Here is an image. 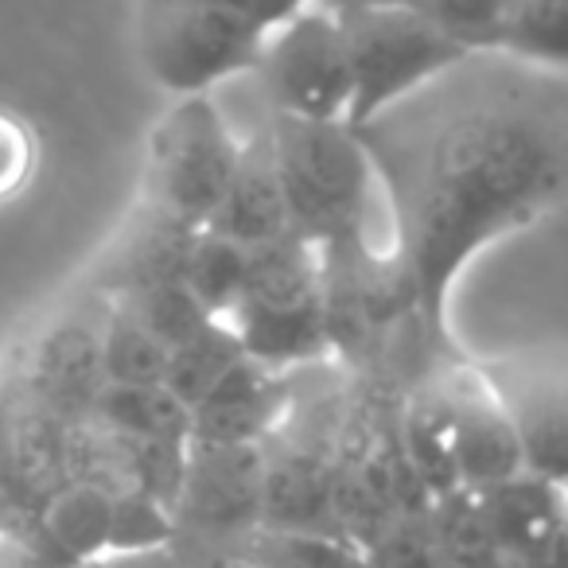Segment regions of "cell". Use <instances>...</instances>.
<instances>
[{
    "label": "cell",
    "mask_w": 568,
    "mask_h": 568,
    "mask_svg": "<svg viewBox=\"0 0 568 568\" xmlns=\"http://www.w3.org/2000/svg\"><path fill=\"white\" fill-rule=\"evenodd\" d=\"M448 409L452 444H456V475L464 490H483L521 471V448L514 436L510 413L498 397L495 382L471 366H456L433 382Z\"/></svg>",
    "instance_id": "9c48e42d"
},
{
    "label": "cell",
    "mask_w": 568,
    "mask_h": 568,
    "mask_svg": "<svg viewBox=\"0 0 568 568\" xmlns=\"http://www.w3.org/2000/svg\"><path fill=\"white\" fill-rule=\"evenodd\" d=\"M288 405H293L288 371H276V366H265L245 355L191 409V440L261 444L284 425Z\"/></svg>",
    "instance_id": "8fae6325"
},
{
    "label": "cell",
    "mask_w": 568,
    "mask_h": 568,
    "mask_svg": "<svg viewBox=\"0 0 568 568\" xmlns=\"http://www.w3.org/2000/svg\"><path fill=\"white\" fill-rule=\"evenodd\" d=\"M113 304L125 308L136 324L149 335H156L164 347H175L187 335H195L206 324V312L199 308V301L187 293L183 281H152L141 288H125V293H113Z\"/></svg>",
    "instance_id": "603a6c76"
},
{
    "label": "cell",
    "mask_w": 568,
    "mask_h": 568,
    "mask_svg": "<svg viewBox=\"0 0 568 568\" xmlns=\"http://www.w3.org/2000/svg\"><path fill=\"white\" fill-rule=\"evenodd\" d=\"M250 358L301 371L332 355L324 304V253L293 230L250 250L242 296L226 316Z\"/></svg>",
    "instance_id": "3957f363"
},
{
    "label": "cell",
    "mask_w": 568,
    "mask_h": 568,
    "mask_svg": "<svg viewBox=\"0 0 568 568\" xmlns=\"http://www.w3.org/2000/svg\"><path fill=\"white\" fill-rule=\"evenodd\" d=\"M428 518H433V529L452 568H506L479 510H475L471 490H452V495L433 498Z\"/></svg>",
    "instance_id": "cb8c5ba5"
},
{
    "label": "cell",
    "mask_w": 568,
    "mask_h": 568,
    "mask_svg": "<svg viewBox=\"0 0 568 568\" xmlns=\"http://www.w3.org/2000/svg\"><path fill=\"white\" fill-rule=\"evenodd\" d=\"M113 490L98 479H71L43 498L40 534L63 568H79L102 557L110 541Z\"/></svg>",
    "instance_id": "2e32d148"
},
{
    "label": "cell",
    "mask_w": 568,
    "mask_h": 568,
    "mask_svg": "<svg viewBox=\"0 0 568 568\" xmlns=\"http://www.w3.org/2000/svg\"><path fill=\"white\" fill-rule=\"evenodd\" d=\"M199 568H257L250 557H242V552H234V557H214V560H206V565H199Z\"/></svg>",
    "instance_id": "1f68e13d"
},
{
    "label": "cell",
    "mask_w": 568,
    "mask_h": 568,
    "mask_svg": "<svg viewBox=\"0 0 568 568\" xmlns=\"http://www.w3.org/2000/svg\"><path fill=\"white\" fill-rule=\"evenodd\" d=\"M471 498L506 568H521L568 545L565 483L518 471L503 483L471 490Z\"/></svg>",
    "instance_id": "30bf717a"
},
{
    "label": "cell",
    "mask_w": 568,
    "mask_h": 568,
    "mask_svg": "<svg viewBox=\"0 0 568 568\" xmlns=\"http://www.w3.org/2000/svg\"><path fill=\"white\" fill-rule=\"evenodd\" d=\"M79 568H195L187 560V552L164 545V549H149V552H102V557L87 560Z\"/></svg>",
    "instance_id": "f1b7e54d"
},
{
    "label": "cell",
    "mask_w": 568,
    "mask_h": 568,
    "mask_svg": "<svg viewBox=\"0 0 568 568\" xmlns=\"http://www.w3.org/2000/svg\"><path fill=\"white\" fill-rule=\"evenodd\" d=\"M268 149L281 175L288 230L316 250L363 242L378 164L363 129L347 121H304L273 113Z\"/></svg>",
    "instance_id": "7a4b0ae2"
},
{
    "label": "cell",
    "mask_w": 568,
    "mask_h": 568,
    "mask_svg": "<svg viewBox=\"0 0 568 568\" xmlns=\"http://www.w3.org/2000/svg\"><path fill=\"white\" fill-rule=\"evenodd\" d=\"M265 32L211 0H172L149 28V74L175 98L211 94L219 82L253 71Z\"/></svg>",
    "instance_id": "52a82bcc"
},
{
    "label": "cell",
    "mask_w": 568,
    "mask_h": 568,
    "mask_svg": "<svg viewBox=\"0 0 568 568\" xmlns=\"http://www.w3.org/2000/svg\"><path fill=\"white\" fill-rule=\"evenodd\" d=\"M164 545H175L172 510L141 490H113L105 552H149Z\"/></svg>",
    "instance_id": "4316f807"
},
{
    "label": "cell",
    "mask_w": 568,
    "mask_h": 568,
    "mask_svg": "<svg viewBox=\"0 0 568 568\" xmlns=\"http://www.w3.org/2000/svg\"><path fill=\"white\" fill-rule=\"evenodd\" d=\"M560 168L557 129L518 105H479L436 129L413 168V191H397V261L433 347H444V312L467 261L537 219L557 199Z\"/></svg>",
    "instance_id": "6da1fadb"
},
{
    "label": "cell",
    "mask_w": 568,
    "mask_h": 568,
    "mask_svg": "<svg viewBox=\"0 0 568 568\" xmlns=\"http://www.w3.org/2000/svg\"><path fill=\"white\" fill-rule=\"evenodd\" d=\"M98 355H102L105 386H160L164 382L168 347L118 304H110L105 312V324L98 332Z\"/></svg>",
    "instance_id": "44dd1931"
},
{
    "label": "cell",
    "mask_w": 568,
    "mask_h": 568,
    "mask_svg": "<svg viewBox=\"0 0 568 568\" xmlns=\"http://www.w3.org/2000/svg\"><path fill=\"white\" fill-rule=\"evenodd\" d=\"M257 67L276 113L304 121H347V36H343V17L327 0H312L268 28Z\"/></svg>",
    "instance_id": "8992f818"
},
{
    "label": "cell",
    "mask_w": 568,
    "mask_h": 568,
    "mask_svg": "<svg viewBox=\"0 0 568 568\" xmlns=\"http://www.w3.org/2000/svg\"><path fill=\"white\" fill-rule=\"evenodd\" d=\"M363 549L371 557V568H452L428 518V506L394 514Z\"/></svg>",
    "instance_id": "d4e9b609"
},
{
    "label": "cell",
    "mask_w": 568,
    "mask_h": 568,
    "mask_svg": "<svg viewBox=\"0 0 568 568\" xmlns=\"http://www.w3.org/2000/svg\"><path fill=\"white\" fill-rule=\"evenodd\" d=\"M397 452H402L409 479L417 483V490L428 503L452 495V490H464L456 475L448 409H444L436 386H425L405 402H397Z\"/></svg>",
    "instance_id": "5bb4252c"
},
{
    "label": "cell",
    "mask_w": 568,
    "mask_h": 568,
    "mask_svg": "<svg viewBox=\"0 0 568 568\" xmlns=\"http://www.w3.org/2000/svg\"><path fill=\"white\" fill-rule=\"evenodd\" d=\"M245 351L237 343L234 327L226 320H206L195 335H187L183 343L168 347V363H164V382L160 386L172 397H180L187 409H195L219 378L230 371L234 363H242Z\"/></svg>",
    "instance_id": "d6986e66"
},
{
    "label": "cell",
    "mask_w": 568,
    "mask_h": 568,
    "mask_svg": "<svg viewBox=\"0 0 568 568\" xmlns=\"http://www.w3.org/2000/svg\"><path fill=\"white\" fill-rule=\"evenodd\" d=\"M87 420L110 436L191 440V409L164 386H102Z\"/></svg>",
    "instance_id": "ac0fdd59"
},
{
    "label": "cell",
    "mask_w": 568,
    "mask_h": 568,
    "mask_svg": "<svg viewBox=\"0 0 568 568\" xmlns=\"http://www.w3.org/2000/svg\"><path fill=\"white\" fill-rule=\"evenodd\" d=\"M245 273H250V250L245 245L230 242V237L214 234L206 226L191 234L180 281L187 284V293L195 296L199 308L211 320H226L234 312Z\"/></svg>",
    "instance_id": "ffe728a7"
},
{
    "label": "cell",
    "mask_w": 568,
    "mask_h": 568,
    "mask_svg": "<svg viewBox=\"0 0 568 568\" xmlns=\"http://www.w3.org/2000/svg\"><path fill=\"white\" fill-rule=\"evenodd\" d=\"M335 12H351V9H378V4H402V0H327Z\"/></svg>",
    "instance_id": "4dcf8cb0"
},
{
    "label": "cell",
    "mask_w": 568,
    "mask_h": 568,
    "mask_svg": "<svg viewBox=\"0 0 568 568\" xmlns=\"http://www.w3.org/2000/svg\"><path fill=\"white\" fill-rule=\"evenodd\" d=\"M402 4L467 55L495 51L503 0H402Z\"/></svg>",
    "instance_id": "484cf974"
},
{
    "label": "cell",
    "mask_w": 568,
    "mask_h": 568,
    "mask_svg": "<svg viewBox=\"0 0 568 568\" xmlns=\"http://www.w3.org/2000/svg\"><path fill=\"white\" fill-rule=\"evenodd\" d=\"M175 541H237L261 529V444H187L180 495L172 503ZM237 549V552H242Z\"/></svg>",
    "instance_id": "ba28073f"
},
{
    "label": "cell",
    "mask_w": 568,
    "mask_h": 568,
    "mask_svg": "<svg viewBox=\"0 0 568 568\" xmlns=\"http://www.w3.org/2000/svg\"><path fill=\"white\" fill-rule=\"evenodd\" d=\"M242 557L257 568H371L358 541L343 534H293V529H257Z\"/></svg>",
    "instance_id": "7402d4cb"
},
{
    "label": "cell",
    "mask_w": 568,
    "mask_h": 568,
    "mask_svg": "<svg viewBox=\"0 0 568 568\" xmlns=\"http://www.w3.org/2000/svg\"><path fill=\"white\" fill-rule=\"evenodd\" d=\"M339 17L351 59V129H366L433 79L471 59L405 4L351 9Z\"/></svg>",
    "instance_id": "277c9868"
},
{
    "label": "cell",
    "mask_w": 568,
    "mask_h": 568,
    "mask_svg": "<svg viewBox=\"0 0 568 568\" xmlns=\"http://www.w3.org/2000/svg\"><path fill=\"white\" fill-rule=\"evenodd\" d=\"M495 51L560 74L568 63V0H503Z\"/></svg>",
    "instance_id": "e0dca14e"
},
{
    "label": "cell",
    "mask_w": 568,
    "mask_h": 568,
    "mask_svg": "<svg viewBox=\"0 0 568 568\" xmlns=\"http://www.w3.org/2000/svg\"><path fill=\"white\" fill-rule=\"evenodd\" d=\"M206 230L245 245V250L288 234V211H284L281 175H276V160L273 149H268V133L242 141L237 164L230 172L219 206L206 219Z\"/></svg>",
    "instance_id": "4fadbf2b"
},
{
    "label": "cell",
    "mask_w": 568,
    "mask_h": 568,
    "mask_svg": "<svg viewBox=\"0 0 568 568\" xmlns=\"http://www.w3.org/2000/svg\"><path fill=\"white\" fill-rule=\"evenodd\" d=\"M28 402L55 417L82 425L102 394V355H98V332L87 324H55L40 335L24 371Z\"/></svg>",
    "instance_id": "7c38bea8"
},
{
    "label": "cell",
    "mask_w": 568,
    "mask_h": 568,
    "mask_svg": "<svg viewBox=\"0 0 568 568\" xmlns=\"http://www.w3.org/2000/svg\"><path fill=\"white\" fill-rule=\"evenodd\" d=\"M0 560H4V529H0ZM4 568V565H0Z\"/></svg>",
    "instance_id": "d6a6232c"
},
{
    "label": "cell",
    "mask_w": 568,
    "mask_h": 568,
    "mask_svg": "<svg viewBox=\"0 0 568 568\" xmlns=\"http://www.w3.org/2000/svg\"><path fill=\"white\" fill-rule=\"evenodd\" d=\"M211 4H222V9L237 12V17H245L250 24H257L261 32H268V28H276L284 17H293L296 9H304L312 0H211Z\"/></svg>",
    "instance_id": "f546056e"
},
{
    "label": "cell",
    "mask_w": 568,
    "mask_h": 568,
    "mask_svg": "<svg viewBox=\"0 0 568 568\" xmlns=\"http://www.w3.org/2000/svg\"><path fill=\"white\" fill-rule=\"evenodd\" d=\"M490 378V374H487ZM510 413L514 436L521 448V471L545 475V479L565 483L568 471V409L565 389L557 378L549 382H521L518 389L495 386Z\"/></svg>",
    "instance_id": "9a60e30c"
},
{
    "label": "cell",
    "mask_w": 568,
    "mask_h": 568,
    "mask_svg": "<svg viewBox=\"0 0 568 568\" xmlns=\"http://www.w3.org/2000/svg\"><path fill=\"white\" fill-rule=\"evenodd\" d=\"M36 164L32 133L17 118L0 113V199H12L28 183Z\"/></svg>",
    "instance_id": "83f0119b"
},
{
    "label": "cell",
    "mask_w": 568,
    "mask_h": 568,
    "mask_svg": "<svg viewBox=\"0 0 568 568\" xmlns=\"http://www.w3.org/2000/svg\"><path fill=\"white\" fill-rule=\"evenodd\" d=\"M242 141L211 94H187L156 121L149 141L152 211L199 230L219 206Z\"/></svg>",
    "instance_id": "5b68a950"
}]
</instances>
